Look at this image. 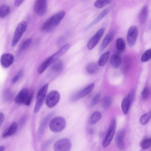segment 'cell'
<instances>
[{
  "label": "cell",
  "instance_id": "32",
  "mask_svg": "<svg viewBox=\"0 0 151 151\" xmlns=\"http://www.w3.org/2000/svg\"><path fill=\"white\" fill-rule=\"evenodd\" d=\"M151 59V48L146 50L142 55L141 60L142 62H146Z\"/></svg>",
  "mask_w": 151,
  "mask_h": 151
},
{
  "label": "cell",
  "instance_id": "18",
  "mask_svg": "<svg viewBox=\"0 0 151 151\" xmlns=\"http://www.w3.org/2000/svg\"><path fill=\"white\" fill-rule=\"evenodd\" d=\"M114 36V33L112 32L107 34L104 37L100 46L99 50L100 52H102L108 45L112 40Z\"/></svg>",
  "mask_w": 151,
  "mask_h": 151
},
{
  "label": "cell",
  "instance_id": "19",
  "mask_svg": "<svg viewBox=\"0 0 151 151\" xmlns=\"http://www.w3.org/2000/svg\"><path fill=\"white\" fill-rule=\"evenodd\" d=\"M148 7L147 6H145L141 10L139 15V21L141 24L145 23L148 17Z\"/></svg>",
  "mask_w": 151,
  "mask_h": 151
},
{
  "label": "cell",
  "instance_id": "42",
  "mask_svg": "<svg viewBox=\"0 0 151 151\" xmlns=\"http://www.w3.org/2000/svg\"></svg>",
  "mask_w": 151,
  "mask_h": 151
},
{
  "label": "cell",
  "instance_id": "13",
  "mask_svg": "<svg viewBox=\"0 0 151 151\" xmlns=\"http://www.w3.org/2000/svg\"><path fill=\"white\" fill-rule=\"evenodd\" d=\"M125 135V131L124 129L119 130L117 133L115 137L116 145L118 149L122 150L124 148L125 144L124 138Z\"/></svg>",
  "mask_w": 151,
  "mask_h": 151
},
{
  "label": "cell",
  "instance_id": "40",
  "mask_svg": "<svg viewBox=\"0 0 151 151\" xmlns=\"http://www.w3.org/2000/svg\"><path fill=\"white\" fill-rule=\"evenodd\" d=\"M5 147L4 146H1L0 147V151H3L4 150Z\"/></svg>",
  "mask_w": 151,
  "mask_h": 151
},
{
  "label": "cell",
  "instance_id": "5",
  "mask_svg": "<svg viewBox=\"0 0 151 151\" xmlns=\"http://www.w3.org/2000/svg\"><path fill=\"white\" fill-rule=\"evenodd\" d=\"M116 121L115 118H113L110 123L107 133L102 143L103 147H107L112 139L116 130Z\"/></svg>",
  "mask_w": 151,
  "mask_h": 151
},
{
  "label": "cell",
  "instance_id": "37",
  "mask_svg": "<svg viewBox=\"0 0 151 151\" xmlns=\"http://www.w3.org/2000/svg\"><path fill=\"white\" fill-rule=\"evenodd\" d=\"M150 93V90L147 87H145L142 92V96L144 99H146L148 97Z\"/></svg>",
  "mask_w": 151,
  "mask_h": 151
},
{
  "label": "cell",
  "instance_id": "1",
  "mask_svg": "<svg viewBox=\"0 0 151 151\" xmlns=\"http://www.w3.org/2000/svg\"><path fill=\"white\" fill-rule=\"evenodd\" d=\"M65 14V12L62 11L52 16L43 23L41 27V30L46 32L52 30L59 24Z\"/></svg>",
  "mask_w": 151,
  "mask_h": 151
},
{
  "label": "cell",
  "instance_id": "23",
  "mask_svg": "<svg viewBox=\"0 0 151 151\" xmlns=\"http://www.w3.org/2000/svg\"><path fill=\"white\" fill-rule=\"evenodd\" d=\"M101 116V114L99 111H95L90 116L89 120V123L91 124H95L100 119Z\"/></svg>",
  "mask_w": 151,
  "mask_h": 151
},
{
  "label": "cell",
  "instance_id": "20",
  "mask_svg": "<svg viewBox=\"0 0 151 151\" xmlns=\"http://www.w3.org/2000/svg\"><path fill=\"white\" fill-rule=\"evenodd\" d=\"M17 126L16 122H13L6 130L3 134V137H6L14 134L17 129Z\"/></svg>",
  "mask_w": 151,
  "mask_h": 151
},
{
  "label": "cell",
  "instance_id": "31",
  "mask_svg": "<svg viewBox=\"0 0 151 151\" xmlns=\"http://www.w3.org/2000/svg\"><path fill=\"white\" fill-rule=\"evenodd\" d=\"M32 42V39L28 38L26 39L21 43L20 49L21 50H26L30 45Z\"/></svg>",
  "mask_w": 151,
  "mask_h": 151
},
{
  "label": "cell",
  "instance_id": "15",
  "mask_svg": "<svg viewBox=\"0 0 151 151\" xmlns=\"http://www.w3.org/2000/svg\"><path fill=\"white\" fill-rule=\"evenodd\" d=\"M70 45L67 44L63 46L58 51L51 55L53 58L52 64L56 62L59 58L66 52L70 48Z\"/></svg>",
  "mask_w": 151,
  "mask_h": 151
},
{
  "label": "cell",
  "instance_id": "36",
  "mask_svg": "<svg viewBox=\"0 0 151 151\" xmlns=\"http://www.w3.org/2000/svg\"><path fill=\"white\" fill-rule=\"evenodd\" d=\"M22 71L20 70L18 73L12 78V82L13 84H14L16 83L19 79L20 78L22 74Z\"/></svg>",
  "mask_w": 151,
  "mask_h": 151
},
{
  "label": "cell",
  "instance_id": "33",
  "mask_svg": "<svg viewBox=\"0 0 151 151\" xmlns=\"http://www.w3.org/2000/svg\"><path fill=\"white\" fill-rule=\"evenodd\" d=\"M151 146V138H146L144 139L141 143V147L144 150L149 148Z\"/></svg>",
  "mask_w": 151,
  "mask_h": 151
},
{
  "label": "cell",
  "instance_id": "7",
  "mask_svg": "<svg viewBox=\"0 0 151 151\" xmlns=\"http://www.w3.org/2000/svg\"><path fill=\"white\" fill-rule=\"evenodd\" d=\"M71 146V143L69 139L63 138L55 143L53 148L55 151H69L70 150Z\"/></svg>",
  "mask_w": 151,
  "mask_h": 151
},
{
  "label": "cell",
  "instance_id": "27",
  "mask_svg": "<svg viewBox=\"0 0 151 151\" xmlns=\"http://www.w3.org/2000/svg\"><path fill=\"white\" fill-rule=\"evenodd\" d=\"M116 47L117 50L119 52H122L124 50L125 43L123 38H119L117 39L116 42Z\"/></svg>",
  "mask_w": 151,
  "mask_h": 151
},
{
  "label": "cell",
  "instance_id": "16",
  "mask_svg": "<svg viewBox=\"0 0 151 151\" xmlns=\"http://www.w3.org/2000/svg\"><path fill=\"white\" fill-rule=\"evenodd\" d=\"M53 58L51 56L45 59L39 65L37 69L39 74L42 73L50 65L52 64Z\"/></svg>",
  "mask_w": 151,
  "mask_h": 151
},
{
  "label": "cell",
  "instance_id": "4",
  "mask_svg": "<svg viewBox=\"0 0 151 151\" xmlns=\"http://www.w3.org/2000/svg\"><path fill=\"white\" fill-rule=\"evenodd\" d=\"M48 86V83H46L38 91L34 108L35 113L38 112L42 107L45 100Z\"/></svg>",
  "mask_w": 151,
  "mask_h": 151
},
{
  "label": "cell",
  "instance_id": "25",
  "mask_svg": "<svg viewBox=\"0 0 151 151\" xmlns=\"http://www.w3.org/2000/svg\"><path fill=\"white\" fill-rule=\"evenodd\" d=\"M110 52H106L103 54L99 59L98 65L100 66H103L106 64L109 56Z\"/></svg>",
  "mask_w": 151,
  "mask_h": 151
},
{
  "label": "cell",
  "instance_id": "2",
  "mask_svg": "<svg viewBox=\"0 0 151 151\" xmlns=\"http://www.w3.org/2000/svg\"><path fill=\"white\" fill-rule=\"evenodd\" d=\"M33 92L31 90L24 88L18 93L15 99V102L18 104L29 106L33 96Z\"/></svg>",
  "mask_w": 151,
  "mask_h": 151
},
{
  "label": "cell",
  "instance_id": "9",
  "mask_svg": "<svg viewBox=\"0 0 151 151\" xmlns=\"http://www.w3.org/2000/svg\"><path fill=\"white\" fill-rule=\"evenodd\" d=\"M47 5L46 0H36L34 4L33 9L34 12L39 16H42L46 13Z\"/></svg>",
  "mask_w": 151,
  "mask_h": 151
},
{
  "label": "cell",
  "instance_id": "3",
  "mask_svg": "<svg viewBox=\"0 0 151 151\" xmlns=\"http://www.w3.org/2000/svg\"><path fill=\"white\" fill-rule=\"evenodd\" d=\"M66 126V122L64 118L61 116H58L50 121L49 127L52 132H59L63 130Z\"/></svg>",
  "mask_w": 151,
  "mask_h": 151
},
{
  "label": "cell",
  "instance_id": "6",
  "mask_svg": "<svg viewBox=\"0 0 151 151\" xmlns=\"http://www.w3.org/2000/svg\"><path fill=\"white\" fill-rule=\"evenodd\" d=\"M27 27V24L25 21H22L18 24L15 29L12 41V47H14L17 44L26 31Z\"/></svg>",
  "mask_w": 151,
  "mask_h": 151
},
{
  "label": "cell",
  "instance_id": "11",
  "mask_svg": "<svg viewBox=\"0 0 151 151\" xmlns=\"http://www.w3.org/2000/svg\"><path fill=\"white\" fill-rule=\"evenodd\" d=\"M104 31V28L102 27L100 28L90 39L87 45V48L89 50H92L96 46L103 35Z\"/></svg>",
  "mask_w": 151,
  "mask_h": 151
},
{
  "label": "cell",
  "instance_id": "41",
  "mask_svg": "<svg viewBox=\"0 0 151 151\" xmlns=\"http://www.w3.org/2000/svg\"><path fill=\"white\" fill-rule=\"evenodd\" d=\"M150 112V113L151 114V110L149 111Z\"/></svg>",
  "mask_w": 151,
  "mask_h": 151
},
{
  "label": "cell",
  "instance_id": "17",
  "mask_svg": "<svg viewBox=\"0 0 151 151\" xmlns=\"http://www.w3.org/2000/svg\"><path fill=\"white\" fill-rule=\"evenodd\" d=\"M109 62L112 67L114 68H117L121 65V57L118 54H114L111 56Z\"/></svg>",
  "mask_w": 151,
  "mask_h": 151
},
{
  "label": "cell",
  "instance_id": "14",
  "mask_svg": "<svg viewBox=\"0 0 151 151\" xmlns=\"http://www.w3.org/2000/svg\"><path fill=\"white\" fill-rule=\"evenodd\" d=\"M94 86V83H90L73 96L72 100L73 101H76L84 97L91 92Z\"/></svg>",
  "mask_w": 151,
  "mask_h": 151
},
{
  "label": "cell",
  "instance_id": "12",
  "mask_svg": "<svg viewBox=\"0 0 151 151\" xmlns=\"http://www.w3.org/2000/svg\"><path fill=\"white\" fill-rule=\"evenodd\" d=\"M14 56L10 53H6L2 55L0 59L1 66L4 68L9 67L13 63L14 61Z\"/></svg>",
  "mask_w": 151,
  "mask_h": 151
},
{
  "label": "cell",
  "instance_id": "10",
  "mask_svg": "<svg viewBox=\"0 0 151 151\" xmlns=\"http://www.w3.org/2000/svg\"><path fill=\"white\" fill-rule=\"evenodd\" d=\"M138 35L137 27L132 26L129 29L127 35V41L129 46L133 47L135 44Z\"/></svg>",
  "mask_w": 151,
  "mask_h": 151
},
{
  "label": "cell",
  "instance_id": "26",
  "mask_svg": "<svg viewBox=\"0 0 151 151\" xmlns=\"http://www.w3.org/2000/svg\"><path fill=\"white\" fill-rule=\"evenodd\" d=\"M10 9L8 5L3 4L0 7V17L3 18L7 16L9 13Z\"/></svg>",
  "mask_w": 151,
  "mask_h": 151
},
{
  "label": "cell",
  "instance_id": "29",
  "mask_svg": "<svg viewBox=\"0 0 151 151\" xmlns=\"http://www.w3.org/2000/svg\"><path fill=\"white\" fill-rule=\"evenodd\" d=\"M63 63L59 61L55 62L51 67V70L56 72H60L63 70Z\"/></svg>",
  "mask_w": 151,
  "mask_h": 151
},
{
  "label": "cell",
  "instance_id": "30",
  "mask_svg": "<svg viewBox=\"0 0 151 151\" xmlns=\"http://www.w3.org/2000/svg\"><path fill=\"white\" fill-rule=\"evenodd\" d=\"M151 117V114L150 112L142 115L140 119V122L142 125L146 124Z\"/></svg>",
  "mask_w": 151,
  "mask_h": 151
},
{
  "label": "cell",
  "instance_id": "21",
  "mask_svg": "<svg viewBox=\"0 0 151 151\" xmlns=\"http://www.w3.org/2000/svg\"><path fill=\"white\" fill-rule=\"evenodd\" d=\"M131 103V102L127 96L123 100L121 105L122 111L124 114H127Z\"/></svg>",
  "mask_w": 151,
  "mask_h": 151
},
{
  "label": "cell",
  "instance_id": "39",
  "mask_svg": "<svg viewBox=\"0 0 151 151\" xmlns=\"http://www.w3.org/2000/svg\"><path fill=\"white\" fill-rule=\"evenodd\" d=\"M4 114L0 112V127L1 126L3 123L4 122Z\"/></svg>",
  "mask_w": 151,
  "mask_h": 151
},
{
  "label": "cell",
  "instance_id": "22",
  "mask_svg": "<svg viewBox=\"0 0 151 151\" xmlns=\"http://www.w3.org/2000/svg\"><path fill=\"white\" fill-rule=\"evenodd\" d=\"M99 67L98 65L94 63L88 64L86 67V70L88 73L90 74H95L98 71Z\"/></svg>",
  "mask_w": 151,
  "mask_h": 151
},
{
  "label": "cell",
  "instance_id": "38",
  "mask_svg": "<svg viewBox=\"0 0 151 151\" xmlns=\"http://www.w3.org/2000/svg\"><path fill=\"white\" fill-rule=\"evenodd\" d=\"M135 90L134 88H132L129 92L128 95L127 96L129 98L131 103L133 100L134 94Z\"/></svg>",
  "mask_w": 151,
  "mask_h": 151
},
{
  "label": "cell",
  "instance_id": "34",
  "mask_svg": "<svg viewBox=\"0 0 151 151\" xmlns=\"http://www.w3.org/2000/svg\"><path fill=\"white\" fill-rule=\"evenodd\" d=\"M112 102L111 97L107 96L105 97L102 102V107L103 109H106L108 108L111 104Z\"/></svg>",
  "mask_w": 151,
  "mask_h": 151
},
{
  "label": "cell",
  "instance_id": "8",
  "mask_svg": "<svg viewBox=\"0 0 151 151\" xmlns=\"http://www.w3.org/2000/svg\"><path fill=\"white\" fill-rule=\"evenodd\" d=\"M60 98L58 92L55 90H52L47 95L45 100V104L49 108L55 106L59 101Z\"/></svg>",
  "mask_w": 151,
  "mask_h": 151
},
{
  "label": "cell",
  "instance_id": "24",
  "mask_svg": "<svg viewBox=\"0 0 151 151\" xmlns=\"http://www.w3.org/2000/svg\"><path fill=\"white\" fill-rule=\"evenodd\" d=\"M109 9L107 8L103 10L88 27H89L99 22L109 12Z\"/></svg>",
  "mask_w": 151,
  "mask_h": 151
},
{
  "label": "cell",
  "instance_id": "28",
  "mask_svg": "<svg viewBox=\"0 0 151 151\" xmlns=\"http://www.w3.org/2000/svg\"><path fill=\"white\" fill-rule=\"evenodd\" d=\"M111 1V0H96L94 5L97 8H101L110 4Z\"/></svg>",
  "mask_w": 151,
  "mask_h": 151
},
{
  "label": "cell",
  "instance_id": "35",
  "mask_svg": "<svg viewBox=\"0 0 151 151\" xmlns=\"http://www.w3.org/2000/svg\"><path fill=\"white\" fill-rule=\"evenodd\" d=\"M101 96V94L99 93H98L95 95L90 104V106L91 107L95 106L98 103L100 100Z\"/></svg>",
  "mask_w": 151,
  "mask_h": 151
}]
</instances>
